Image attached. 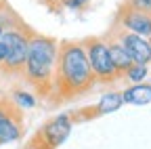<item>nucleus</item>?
Segmentation results:
<instances>
[{
	"label": "nucleus",
	"mask_w": 151,
	"mask_h": 149,
	"mask_svg": "<svg viewBox=\"0 0 151 149\" xmlns=\"http://www.w3.org/2000/svg\"><path fill=\"white\" fill-rule=\"evenodd\" d=\"M94 88H97V82L90 71L82 40H59L55 86L48 103L52 107H59L80 97L92 95Z\"/></svg>",
	"instance_id": "obj_1"
},
{
	"label": "nucleus",
	"mask_w": 151,
	"mask_h": 149,
	"mask_svg": "<svg viewBox=\"0 0 151 149\" xmlns=\"http://www.w3.org/2000/svg\"><path fill=\"white\" fill-rule=\"evenodd\" d=\"M57 53H59V40L52 36L38 34L34 30L27 44V57L21 71V80L36 92L40 101H48L52 95Z\"/></svg>",
	"instance_id": "obj_2"
},
{
	"label": "nucleus",
	"mask_w": 151,
	"mask_h": 149,
	"mask_svg": "<svg viewBox=\"0 0 151 149\" xmlns=\"http://www.w3.org/2000/svg\"><path fill=\"white\" fill-rule=\"evenodd\" d=\"M0 23L4 25L0 42L6 48V57H4V63L0 65V73L4 78H21L25 57H27V44L34 34V27L27 25L9 4L0 11Z\"/></svg>",
	"instance_id": "obj_3"
},
{
	"label": "nucleus",
	"mask_w": 151,
	"mask_h": 149,
	"mask_svg": "<svg viewBox=\"0 0 151 149\" xmlns=\"http://www.w3.org/2000/svg\"><path fill=\"white\" fill-rule=\"evenodd\" d=\"M86 59L90 65V71L94 76V82H97V88H113L120 80L116 67L111 63L107 44L103 40V36H88V38L82 40Z\"/></svg>",
	"instance_id": "obj_4"
},
{
	"label": "nucleus",
	"mask_w": 151,
	"mask_h": 149,
	"mask_svg": "<svg viewBox=\"0 0 151 149\" xmlns=\"http://www.w3.org/2000/svg\"><path fill=\"white\" fill-rule=\"evenodd\" d=\"M71 130H73V120L67 111V114H59V116L50 118L42 128H38L32 137V141L36 145H40L42 149H57L59 145H63L67 141Z\"/></svg>",
	"instance_id": "obj_5"
},
{
	"label": "nucleus",
	"mask_w": 151,
	"mask_h": 149,
	"mask_svg": "<svg viewBox=\"0 0 151 149\" xmlns=\"http://www.w3.org/2000/svg\"><path fill=\"white\" fill-rule=\"evenodd\" d=\"M107 32L124 46V50L130 55L132 63H139V65H149L151 63V42H149V38L139 36V34H132V32L120 27L113 21H111V27Z\"/></svg>",
	"instance_id": "obj_6"
},
{
	"label": "nucleus",
	"mask_w": 151,
	"mask_h": 149,
	"mask_svg": "<svg viewBox=\"0 0 151 149\" xmlns=\"http://www.w3.org/2000/svg\"><path fill=\"white\" fill-rule=\"evenodd\" d=\"M122 92L116 90V88H109L105 90L101 99L94 103V105H86L82 109H76V111H69V116L73 120V124H80V122H88V120H97L101 116H107V114H113L122 107Z\"/></svg>",
	"instance_id": "obj_7"
},
{
	"label": "nucleus",
	"mask_w": 151,
	"mask_h": 149,
	"mask_svg": "<svg viewBox=\"0 0 151 149\" xmlns=\"http://www.w3.org/2000/svg\"><path fill=\"white\" fill-rule=\"evenodd\" d=\"M113 23H118L120 27H124L132 34L151 38V13H147V11H139L128 4H122L118 9L116 17H113Z\"/></svg>",
	"instance_id": "obj_8"
},
{
	"label": "nucleus",
	"mask_w": 151,
	"mask_h": 149,
	"mask_svg": "<svg viewBox=\"0 0 151 149\" xmlns=\"http://www.w3.org/2000/svg\"><path fill=\"white\" fill-rule=\"evenodd\" d=\"M23 130H25V122H23V109H19L17 105L11 109L9 118L2 122L0 126V145L4 143H15L23 137Z\"/></svg>",
	"instance_id": "obj_9"
},
{
	"label": "nucleus",
	"mask_w": 151,
	"mask_h": 149,
	"mask_svg": "<svg viewBox=\"0 0 151 149\" xmlns=\"http://www.w3.org/2000/svg\"><path fill=\"white\" fill-rule=\"evenodd\" d=\"M103 40H105V44H107V50H109V57H111V63H113V67H116V71H118V76H120V80H122V76L126 73V69L132 65V59H130V55L124 50V46L113 38V36L109 34V32H105L103 34Z\"/></svg>",
	"instance_id": "obj_10"
},
{
	"label": "nucleus",
	"mask_w": 151,
	"mask_h": 149,
	"mask_svg": "<svg viewBox=\"0 0 151 149\" xmlns=\"http://www.w3.org/2000/svg\"><path fill=\"white\" fill-rule=\"evenodd\" d=\"M122 92V103L126 105H149L151 103V82H139V84H128Z\"/></svg>",
	"instance_id": "obj_11"
},
{
	"label": "nucleus",
	"mask_w": 151,
	"mask_h": 149,
	"mask_svg": "<svg viewBox=\"0 0 151 149\" xmlns=\"http://www.w3.org/2000/svg\"><path fill=\"white\" fill-rule=\"evenodd\" d=\"M19 109H34L36 107V97H34V92H29V90H25V88H21V86H15L13 90H11V97H9Z\"/></svg>",
	"instance_id": "obj_12"
},
{
	"label": "nucleus",
	"mask_w": 151,
	"mask_h": 149,
	"mask_svg": "<svg viewBox=\"0 0 151 149\" xmlns=\"http://www.w3.org/2000/svg\"><path fill=\"white\" fill-rule=\"evenodd\" d=\"M147 78V65H139V63H132L126 73L122 76V82L126 84H139V82H145Z\"/></svg>",
	"instance_id": "obj_13"
},
{
	"label": "nucleus",
	"mask_w": 151,
	"mask_h": 149,
	"mask_svg": "<svg viewBox=\"0 0 151 149\" xmlns=\"http://www.w3.org/2000/svg\"><path fill=\"white\" fill-rule=\"evenodd\" d=\"M124 4H128L132 9H139V11L151 13V0H124Z\"/></svg>",
	"instance_id": "obj_14"
},
{
	"label": "nucleus",
	"mask_w": 151,
	"mask_h": 149,
	"mask_svg": "<svg viewBox=\"0 0 151 149\" xmlns=\"http://www.w3.org/2000/svg\"><path fill=\"white\" fill-rule=\"evenodd\" d=\"M42 4H46L50 11H57V6H61V0H40Z\"/></svg>",
	"instance_id": "obj_15"
},
{
	"label": "nucleus",
	"mask_w": 151,
	"mask_h": 149,
	"mask_svg": "<svg viewBox=\"0 0 151 149\" xmlns=\"http://www.w3.org/2000/svg\"><path fill=\"white\" fill-rule=\"evenodd\" d=\"M23 149H42V147H40V145H36V143H34V141L29 139V141H27V143L23 145Z\"/></svg>",
	"instance_id": "obj_16"
},
{
	"label": "nucleus",
	"mask_w": 151,
	"mask_h": 149,
	"mask_svg": "<svg viewBox=\"0 0 151 149\" xmlns=\"http://www.w3.org/2000/svg\"><path fill=\"white\" fill-rule=\"evenodd\" d=\"M4 57H6V48H4V44L0 42V65L4 63Z\"/></svg>",
	"instance_id": "obj_17"
},
{
	"label": "nucleus",
	"mask_w": 151,
	"mask_h": 149,
	"mask_svg": "<svg viewBox=\"0 0 151 149\" xmlns=\"http://www.w3.org/2000/svg\"><path fill=\"white\" fill-rule=\"evenodd\" d=\"M6 4H9V2H6V0H0V11H2V9H4Z\"/></svg>",
	"instance_id": "obj_18"
},
{
	"label": "nucleus",
	"mask_w": 151,
	"mask_h": 149,
	"mask_svg": "<svg viewBox=\"0 0 151 149\" xmlns=\"http://www.w3.org/2000/svg\"><path fill=\"white\" fill-rule=\"evenodd\" d=\"M2 32H4V25H2V23H0V36H2Z\"/></svg>",
	"instance_id": "obj_19"
}]
</instances>
